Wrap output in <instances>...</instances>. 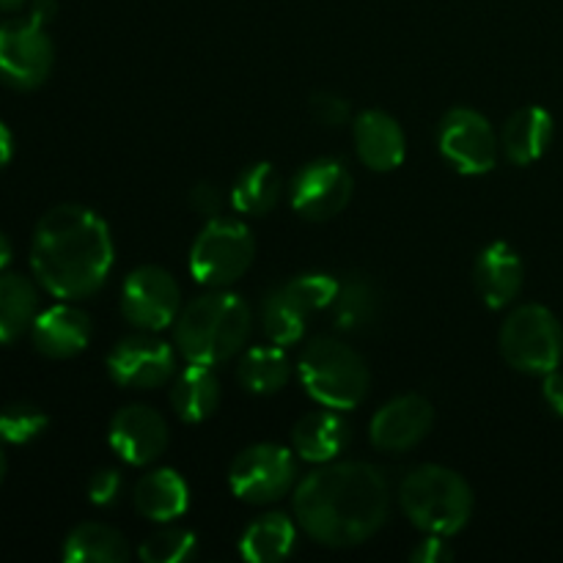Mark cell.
Listing matches in <instances>:
<instances>
[{"instance_id":"1","label":"cell","mask_w":563,"mask_h":563,"mask_svg":"<svg viewBox=\"0 0 563 563\" xmlns=\"http://www.w3.org/2000/svg\"><path fill=\"white\" fill-rule=\"evenodd\" d=\"M390 484L368 462H324L295 489V517L324 548H355L385 526Z\"/></svg>"},{"instance_id":"2","label":"cell","mask_w":563,"mask_h":563,"mask_svg":"<svg viewBox=\"0 0 563 563\" xmlns=\"http://www.w3.org/2000/svg\"><path fill=\"white\" fill-rule=\"evenodd\" d=\"M113 253L108 223L93 209L60 203L44 212L33 231V278L58 300H86L108 280Z\"/></svg>"},{"instance_id":"3","label":"cell","mask_w":563,"mask_h":563,"mask_svg":"<svg viewBox=\"0 0 563 563\" xmlns=\"http://www.w3.org/2000/svg\"><path fill=\"white\" fill-rule=\"evenodd\" d=\"M253 328V311L240 295L212 289L181 308L176 319V350L196 366H220L231 361Z\"/></svg>"},{"instance_id":"4","label":"cell","mask_w":563,"mask_h":563,"mask_svg":"<svg viewBox=\"0 0 563 563\" xmlns=\"http://www.w3.org/2000/svg\"><path fill=\"white\" fill-rule=\"evenodd\" d=\"M399 504L418 531L454 537L473 515V489L451 467L418 465L401 478Z\"/></svg>"},{"instance_id":"5","label":"cell","mask_w":563,"mask_h":563,"mask_svg":"<svg viewBox=\"0 0 563 563\" xmlns=\"http://www.w3.org/2000/svg\"><path fill=\"white\" fill-rule=\"evenodd\" d=\"M302 388L317 405L330 410H355L372 385L366 361L341 339H313L297 363Z\"/></svg>"},{"instance_id":"6","label":"cell","mask_w":563,"mask_h":563,"mask_svg":"<svg viewBox=\"0 0 563 563\" xmlns=\"http://www.w3.org/2000/svg\"><path fill=\"white\" fill-rule=\"evenodd\" d=\"M498 341L500 355L515 372L544 377L563 361V328L559 317L539 302L517 306L506 317Z\"/></svg>"},{"instance_id":"7","label":"cell","mask_w":563,"mask_h":563,"mask_svg":"<svg viewBox=\"0 0 563 563\" xmlns=\"http://www.w3.org/2000/svg\"><path fill=\"white\" fill-rule=\"evenodd\" d=\"M256 256V240L240 220H207L190 247L192 278L209 289H225L251 269Z\"/></svg>"},{"instance_id":"8","label":"cell","mask_w":563,"mask_h":563,"mask_svg":"<svg viewBox=\"0 0 563 563\" xmlns=\"http://www.w3.org/2000/svg\"><path fill=\"white\" fill-rule=\"evenodd\" d=\"M335 291L339 280L324 273H306L280 284L262 306L264 335L280 346L297 344L306 333L308 319L333 306Z\"/></svg>"},{"instance_id":"9","label":"cell","mask_w":563,"mask_h":563,"mask_svg":"<svg viewBox=\"0 0 563 563\" xmlns=\"http://www.w3.org/2000/svg\"><path fill=\"white\" fill-rule=\"evenodd\" d=\"M55 47L47 27L31 16L0 22V80L14 91H36L53 71Z\"/></svg>"},{"instance_id":"10","label":"cell","mask_w":563,"mask_h":563,"mask_svg":"<svg viewBox=\"0 0 563 563\" xmlns=\"http://www.w3.org/2000/svg\"><path fill=\"white\" fill-rule=\"evenodd\" d=\"M297 482V460L278 443L247 445L229 471V487L245 504H275Z\"/></svg>"},{"instance_id":"11","label":"cell","mask_w":563,"mask_h":563,"mask_svg":"<svg viewBox=\"0 0 563 563\" xmlns=\"http://www.w3.org/2000/svg\"><path fill=\"white\" fill-rule=\"evenodd\" d=\"M438 148L456 174L482 176L498 163L500 137L487 115L473 108H454L440 121Z\"/></svg>"},{"instance_id":"12","label":"cell","mask_w":563,"mask_h":563,"mask_svg":"<svg viewBox=\"0 0 563 563\" xmlns=\"http://www.w3.org/2000/svg\"><path fill=\"white\" fill-rule=\"evenodd\" d=\"M121 313L137 330L159 333L176 324L181 313V289L163 267H137L126 275L121 289Z\"/></svg>"},{"instance_id":"13","label":"cell","mask_w":563,"mask_h":563,"mask_svg":"<svg viewBox=\"0 0 563 563\" xmlns=\"http://www.w3.org/2000/svg\"><path fill=\"white\" fill-rule=\"evenodd\" d=\"M350 168L335 157H319L302 165L289 185V201L300 218L311 223L333 220L352 201Z\"/></svg>"},{"instance_id":"14","label":"cell","mask_w":563,"mask_h":563,"mask_svg":"<svg viewBox=\"0 0 563 563\" xmlns=\"http://www.w3.org/2000/svg\"><path fill=\"white\" fill-rule=\"evenodd\" d=\"M176 352L159 335L141 330L110 350L108 372L113 383L135 390H152L174 377Z\"/></svg>"},{"instance_id":"15","label":"cell","mask_w":563,"mask_h":563,"mask_svg":"<svg viewBox=\"0 0 563 563\" xmlns=\"http://www.w3.org/2000/svg\"><path fill=\"white\" fill-rule=\"evenodd\" d=\"M434 427V407L421 394H401L385 401L372 418L368 440L383 454H405L427 440Z\"/></svg>"},{"instance_id":"16","label":"cell","mask_w":563,"mask_h":563,"mask_svg":"<svg viewBox=\"0 0 563 563\" xmlns=\"http://www.w3.org/2000/svg\"><path fill=\"white\" fill-rule=\"evenodd\" d=\"M110 449L126 462V465H152L154 460L168 449V423L157 410L146 405H126L110 418L108 429Z\"/></svg>"},{"instance_id":"17","label":"cell","mask_w":563,"mask_h":563,"mask_svg":"<svg viewBox=\"0 0 563 563\" xmlns=\"http://www.w3.org/2000/svg\"><path fill=\"white\" fill-rule=\"evenodd\" d=\"M91 341V319L86 311L71 306V300L55 302V306L38 311L31 328V344L38 355L53 361H69L80 355Z\"/></svg>"},{"instance_id":"18","label":"cell","mask_w":563,"mask_h":563,"mask_svg":"<svg viewBox=\"0 0 563 563\" xmlns=\"http://www.w3.org/2000/svg\"><path fill=\"white\" fill-rule=\"evenodd\" d=\"M522 258L509 242H489L473 264V280L482 302L493 311L511 306L522 289Z\"/></svg>"},{"instance_id":"19","label":"cell","mask_w":563,"mask_h":563,"mask_svg":"<svg viewBox=\"0 0 563 563\" xmlns=\"http://www.w3.org/2000/svg\"><path fill=\"white\" fill-rule=\"evenodd\" d=\"M355 152L366 168L396 170L407 157V137L399 121L385 110H363L352 124Z\"/></svg>"},{"instance_id":"20","label":"cell","mask_w":563,"mask_h":563,"mask_svg":"<svg viewBox=\"0 0 563 563\" xmlns=\"http://www.w3.org/2000/svg\"><path fill=\"white\" fill-rule=\"evenodd\" d=\"M346 443H350V427L339 416V410H330V407L308 412L291 429L295 454L300 460L313 462V465L333 462L346 449Z\"/></svg>"},{"instance_id":"21","label":"cell","mask_w":563,"mask_h":563,"mask_svg":"<svg viewBox=\"0 0 563 563\" xmlns=\"http://www.w3.org/2000/svg\"><path fill=\"white\" fill-rule=\"evenodd\" d=\"M553 115L539 104H526L506 119L500 132V148L515 165H531L553 143Z\"/></svg>"},{"instance_id":"22","label":"cell","mask_w":563,"mask_h":563,"mask_svg":"<svg viewBox=\"0 0 563 563\" xmlns=\"http://www.w3.org/2000/svg\"><path fill=\"white\" fill-rule=\"evenodd\" d=\"M132 500H135V509L146 520L174 522L190 506V489H187V482L179 473L170 471V467H157V471L137 478L135 489H132Z\"/></svg>"},{"instance_id":"23","label":"cell","mask_w":563,"mask_h":563,"mask_svg":"<svg viewBox=\"0 0 563 563\" xmlns=\"http://www.w3.org/2000/svg\"><path fill=\"white\" fill-rule=\"evenodd\" d=\"M38 286L20 273H0V344H14L31 333L38 317Z\"/></svg>"},{"instance_id":"24","label":"cell","mask_w":563,"mask_h":563,"mask_svg":"<svg viewBox=\"0 0 563 563\" xmlns=\"http://www.w3.org/2000/svg\"><path fill=\"white\" fill-rule=\"evenodd\" d=\"M170 405L185 423H201L218 410L220 379L209 366L187 363L185 372L176 377L170 388Z\"/></svg>"},{"instance_id":"25","label":"cell","mask_w":563,"mask_h":563,"mask_svg":"<svg viewBox=\"0 0 563 563\" xmlns=\"http://www.w3.org/2000/svg\"><path fill=\"white\" fill-rule=\"evenodd\" d=\"M379 297L377 284L366 275H350L346 280H339V291L333 300V319L341 333H363L379 319Z\"/></svg>"},{"instance_id":"26","label":"cell","mask_w":563,"mask_h":563,"mask_svg":"<svg viewBox=\"0 0 563 563\" xmlns=\"http://www.w3.org/2000/svg\"><path fill=\"white\" fill-rule=\"evenodd\" d=\"M60 559L66 563H124L130 561V544L113 526L82 522L66 537Z\"/></svg>"},{"instance_id":"27","label":"cell","mask_w":563,"mask_h":563,"mask_svg":"<svg viewBox=\"0 0 563 563\" xmlns=\"http://www.w3.org/2000/svg\"><path fill=\"white\" fill-rule=\"evenodd\" d=\"M280 196H284V181L275 170L273 163H253L240 170L229 190V203L240 214H251V218H262L278 207Z\"/></svg>"},{"instance_id":"28","label":"cell","mask_w":563,"mask_h":563,"mask_svg":"<svg viewBox=\"0 0 563 563\" xmlns=\"http://www.w3.org/2000/svg\"><path fill=\"white\" fill-rule=\"evenodd\" d=\"M236 377H240L242 388L247 394L256 396H273L280 388H286L291 377V361L280 344L269 346H251L245 355L240 357L236 366Z\"/></svg>"},{"instance_id":"29","label":"cell","mask_w":563,"mask_h":563,"mask_svg":"<svg viewBox=\"0 0 563 563\" xmlns=\"http://www.w3.org/2000/svg\"><path fill=\"white\" fill-rule=\"evenodd\" d=\"M297 542V528L295 522L286 515H264L253 520L245 528L240 539V550L247 561L253 563H275L284 561L291 553Z\"/></svg>"},{"instance_id":"30","label":"cell","mask_w":563,"mask_h":563,"mask_svg":"<svg viewBox=\"0 0 563 563\" xmlns=\"http://www.w3.org/2000/svg\"><path fill=\"white\" fill-rule=\"evenodd\" d=\"M198 553L196 533L179 526H165L159 531L148 533L141 542V561L146 563H181L190 561Z\"/></svg>"},{"instance_id":"31","label":"cell","mask_w":563,"mask_h":563,"mask_svg":"<svg viewBox=\"0 0 563 563\" xmlns=\"http://www.w3.org/2000/svg\"><path fill=\"white\" fill-rule=\"evenodd\" d=\"M49 427V418L42 407L14 401V405L0 407V443L3 445H27L42 438Z\"/></svg>"},{"instance_id":"32","label":"cell","mask_w":563,"mask_h":563,"mask_svg":"<svg viewBox=\"0 0 563 563\" xmlns=\"http://www.w3.org/2000/svg\"><path fill=\"white\" fill-rule=\"evenodd\" d=\"M311 113L322 126H344L352 115V104L335 91H317L311 97Z\"/></svg>"},{"instance_id":"33","label":"cell","mask_w":563,"mask_h":563,"mask_svg":"<svg viewBox=\"0 0 563 563\" xmlns=\"http://www.w3.org/2000/svg\"><path fill=\"white\" fill-rule=\"evenodd\" d=\"M121 493H124V478H121V473L113 471V467L93 473L91 482H88V500H91L93 506H99V509L113 506L115 500L121 498Z\"/></svg>"},{"instance_id":"34","label":"cell","mask_w":563,"mask_h":563,"mask_svg":"<svg viewBox=\"0 0 563 563\" xmlns=\"http://www.w3.org/2000/svg\"><path fill=\"white\" fill-rule=\"evenodd\" d=\"M187 203H190V209L198 214V218L214 220L223 214V207L229 201H225L223 190H220L214 181H198V185L190 190V196H187Z\"/></svg>"},{"instance_id":"35","label":"cell","mask_w":563,"mask_h":563,"mask_svg":"<svg viewBox=\"0 0 563 563\" xmlns=\"http://www.w3.org/2000/svg\"><path fill=\"white\" fill-rule=\"evenodd\" d=\"M449 537H438V533H427V537L421 539V542L412 548L410 553V561H418V563H443V561H451L454 559V548H451L449 542H445Z\"/></svg>"},{"instance_id":"36","label":"cell","mask_w":563,"mask_h":563,"mask_svg":"<svg viewBox=\"0 0 563 563\" xmlns=\"http://www.w3.org/2000/svg\"><path fill=\"white\" fill-rule=\"evenodd\" d=\"M542 396H544V401H548L550 410H553L559 418H563V372L561 368L544 374Z\"/></svg>"},{"instance_id":"37","label":"cell","mask_w":563,"mask_h":563,"mask_svg":"<svg viewBox=\"0 0 563 563\" xmlns=\"http://www.w3.org/2000/svg\"><path fill=\"white\" fill-rule=\"evenodd\" d=\"M55 14H58V3L55 0H31L27 3V16L44 27L55 20Z\"/></svg>"},{"instance_id":"38","label":"cell","mask_w":563,"mask_h":563,"mask_svg":"<svg viewBox=\"0 0 563 563\" xmlns=\"http://www.w3.org/2000/svg\"><path fill=\"white\" fill-rule=\"evenodd\" d=\"M11 157H14V135H11L9 126L0 121V170L11 163Z\"/></svg>"},{"instance_id":"39","label":"cell","mask_w":563,"mask_h":563,"mask_svg":"<svg viewBox=\"0 0 563 563\" xmlns=\"http://www.w3.org/2000/svg\"><path fill=\"white\" fill-rule=\"evenodd\" d=\"M11 256H14V247H11V240L3 234V231H0V273H3V269H9Z\"/></svg>"},{"instance_id":"40","label":"cell","mask_w":563,"mask_h":563,"mask_svg":"<svg viewBox=\"0 0 563 563\" xmlns=\"http://www.w3.org/2000/svg\"><path fill=\"white\" fill-rule=\"evenodd\" d=\"M27 3H31V0H0V11H9V14H14V11L25 9Z\"/></svg>"},{"instance_id":"41","label":"cell","mask_w":563,"mask_h":563,"mask_svg":"<svg viewBox=\"0 0 563 563\" xmlns=\"http://www.w3.org/2000/svg\"><path fill=\"white\" fill-rule=\"evenodd\" d=\"M5 471H9V462H5V451H3V443H0V484H3V478H5Z\"/></svg>"}]
</instances>
